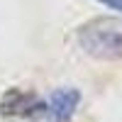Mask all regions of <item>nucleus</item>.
I'll return each mask as SVG.
<instances>
[{
    "label": "nucleus",
    "mask_w": 122,
    "mask_h": 122,
    "mask_svg": "<svg viewBox=\"0 0 122 122\" xmlns=\"http://www.w3.org/2000/svg\"><path fill=\"white\" fill-rule=\"evenodd\" d=\"M0 115L3 117H20V120H42L49 115V105L44 100H39L34 93L20 88H10L0 100Z\"/></svg>",
    "instance_id": "f03ea898"
},
{
    "label": "nucleus",
    "mask_w": 122,
    "mask_h": 122,
    "mask_svg": "<svg viewBox=\"0 0 122 122\" xmlns=\"http://www.w3.org/2000/svg\"><path fill=\"white\" fill-rule=\"evenodd\" d=\"M76 42L88 56L103 61H122V20L93 17L76 29Z\"/></svg>",
    "instance_id": "f257e3e1"
},
{
    "label": "nucleus",
    "mask_w": 122,
    "mask_h": 122,
    "mask_svg": "<svg viewBox=\"0 0 122 122\" xmlns=\"http://www.w3.org/2000/svg\"><path fill=\"white\" fill-rule=\"evenodd\" d=\"M81 103V93L76 88H61L54 90L51 98H49V120L51 122H71L76 107Z\"/></svg>",
    "instance_id": "7ed1b4c3"
},
{
    "label": "nucleus",
    "mask_w": 122,
    "mask_h": 122,
    "mask_svg": "<svg viewBox=\"0 0 122 122\" xmlns=\"http://www.w3.org/2000/svg\"><path fill=\"white\" fill-rule=\"evenodd\" d=\"M98 3L107 5L110 10H117V12H122V0H98Z\"/></svg>",
    "instance_id": "20e7f679"
}]
</instances>
